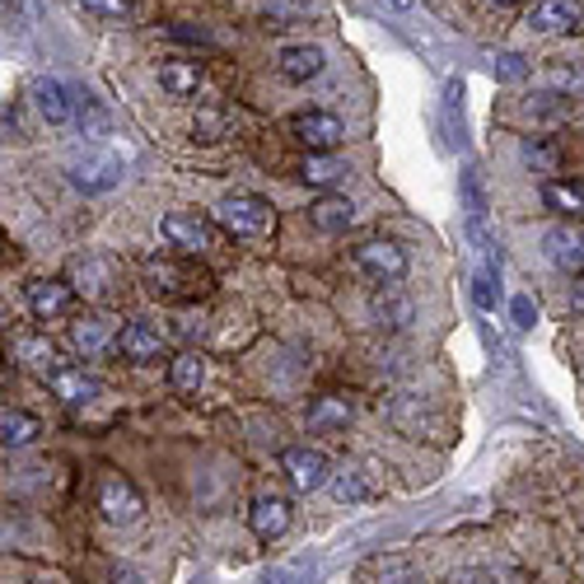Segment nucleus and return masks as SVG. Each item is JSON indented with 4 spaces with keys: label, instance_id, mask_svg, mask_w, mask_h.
<instances>
[{
    "label": "nucleus",
    "instance_id": "obj_13",
    "mask_svg": "<svg viewBox=\"0 0 584 584\" xmlns=\"http://www.w3.org/2000/svg\"><path fill=\"white\" fill-rule=\"evenodd\" d=\"M29 309L37 323H56L71 314V285L66 281H33L29 285Z\"/></svg>",
    "mask_w": 584,
    "mask_h": 584
},
{
    "label": "nucleus",
    "instance_id": "obj_8",
    "mask_svg": "<svg viewBox=\"0 0 584 584\" xmlns=\"http://www.w3.org/2000/svg\"><path fill=\"white\" fill-rule=\"evenodd\" d=\"M99 510L108 523H131L136 515H141V491L122 477V473H108L99 482Z\"/></svg>",
    "mask_w": 584,
    "mask_h": 584
},
{
    "label": "nucleus",
    "instance_id": "obj_36",
    "mask_svg": "<svg viewBox=\"0 0 584 584\" xmlns=\"http://www.w3.org/2000/svg\"><path fill=\"white\" fill-rule=\"evenodd\" d=\"M571 304L584 314V277H575V285H571Z\"/></svg>",
    "mask_w": 584,
    "mask_h": 584
},
{
    "label": "nucleus",
    "instance_id": "obj_4",
    "mask_svg": "<svg viewBox=\"0 0 584 584\" xmlns=\"http://www.w3.org/2000/svg\"><path fill=\"white\" fill-rule=\"evenodd\" d=\"M160 229H164V239L173 248H183V252H210L216 248V225L202 220L197 210H169Z\"/></svg>",
    "mask_w": 584,
    "mask_h": 584
},
{
    "label": "nucleus",
    "instance_id": "obj_22",
    "mask_svg": "<svg viewBox=\"0 0 584 584\" xmlns=\"http://www.w3.org/2000/svg\"><path fill=\"white\" fill-rule=\"evenodd\" d=\"M542 202L561 216H584V187L580 183H566V179H548L542 183Z\"/></svg>",
    "mask_w": 584,
    "mask_h": 584
},
{
    "label": "nucleus",
    "instance_id": "obj_14",
    "mask_svg": "<svg viewBox=\"0 0 584 584\" xmlns=\"http://www.w3.org/2000/svg\"><path fill=\"white\" fill-rule=\"evenodd\" d=\"M248 529L258 533V538H281L290 529V500L281 496H258L252 500V510H248Z\"/></svg>",
    "mask_w": 584,
    "mask_h": 584
},
{
    "label": "nucleus",
    "instance_id": "obj_19",
    "mask_svg": "<svg viewBox=\"0 0 584 584\" xmlns=\"http://www.w3.org/2000/svg\"><path fill=\"white\" fill-rule=\"evenodd\" d=\"M309 220H314L323 234H346L350 220H356V210H350L346 197H318L314 206H309Z\"/></svg>",
    "mask_w": 584,
    "mask_h": 584
},
{
    "label": "nucleus",
    "instance_id": "obj_23",
    "mask_svg": "<svg viewBox=\"0 0 584 584\" xmlns=\"http://www.w3.org/2000/svg\"><path fill=\"white\" fill-rule=\"evenodd\" d=\"M160 85H164L169 94H197L202 66H197V62H164V66H160Z\"/></svg>",
    "mask_w": 584,
    "mask_h": 584
},
{
    "label": "nucleus",
    "instance_id": "obj_20",
    "mask_svg": "<svg viewBox=\"0 0 584 584\" xmlns=\"http://www.w3.org/2000/svg\"><path fill=\"white\" fill-rule=\"evenodd\" d=\"M14 356L24 360L29 369H37L43 379H52L56 369H62V360H56V346H52L47 337H19V342H14Z\"/></svg>",
    "mask_w": 584,
    "mask_h": 584
},
{
    "label": "nucleus",
    "instance_id": "obj_6",
    "mask_svg": "<svg viewBox=\"0 0 584 584\" xmlns=\"http://www.w3.org/2000/svg\"><path fill=\"white\" fill-rule=\"evenodd\" d=\"M33 104H37V112L47 117V122H75V117L85 112V99L75 94L71 85H62V80H37L33 85Z\"/></svg>",
    "mask_w": 584,
    "mask_h": 584
},
{
    "label": "nucleus",
    "instance_id": "obj_26",
    "mask_svg": "<svg viewBox=\"0 0 584 584\" xmlns=\"http://www.w3.org/2000/svg\"><path fill=\"white\" fill-rule=\"evenodd\" d=\"M375 318L379 327H402V323H412V304L402 295H388V285H383V300H375Z\"/></svg>",
    "mask_w": 584,
    "mask_h": 584
},
{
    "label": "nucleus",
    "instance_id": "obj_1",
    "mask_svg": "<svg viewBox=\"0 0 584 584\" xmlns=\"http://www.w3.org/2000/svg\"><path fill=\"white\" fill-rule=\"evenodd\" d=\"M216 216L234 239H262V234H271V225H277V210H271V202L258 197V192H234V197L220 202Z\"/></svg>",
    "mask_w": 584,
    "mask_h": 584
},
{
    "label": "nucleus",
    "instance_id": "obj_9",
    "mask_svg": "<svg viewBox=\"0 0 584 584\" xmlns=\"http://www.w3.org/2000/svg\"><path fill=\"white\" fill-rule=\"evenodd\" d=\"M523 24L533 33H566V29L584 24V0H533Z\"/></svg>",
    "mask_w": 584,
    "mask_h": 584
},
{
    "label": "nucleus",
    "instance_id": "obj_15",
    "mask_svg": "<svg viewBox=\"0 0 584 584\" xmlns=\"http://www.w3.org/2000/svg\"><path fill=\"white\" fill-rule=\"evenodd\" d=\"M47 388H52V393L62 398L66 407H80V402H94V398H99V379L85 375V369H71V365L56 369V375L47 379Z\"/></svg>",
    "mask_w": 584,
    "mask_h": 584
},
{
    "label": "nucleus",
    "instance_id": "obj_10",
    "mask_svg": "<svg viewBox=\"0 0 584 584\" xmlns=\"http://www.w3.org/2000/svg\"><path fill=\"white\" fill-rule=\"evenodd\" d=\"M281 467H285V477H290L295 491H318V486L327 482V473H333L323 450H285Z\"/></svg>",
    "mask_w": 584,
    "mask_h": 584
},
{
    "label": "nucleus",
    "instance_id": "obj_24",
    "mask_svg": "<svg viewBox=\"0 0 584 584\" xmlns=\"http://www.w3.org/2000/svg\"><path fill=\"white\" fill-rule=\"evenodd\" d=\"M33 435H37V417H29V412L0 417V440H6V450H19V444H29Z\"/></svg>",
    "mask_w": 584,
    "mask_h": 584
},
{
    "label": "nucleus",
    "instance_id": "obj_21",
    "mask_svg": "<svg viewBox=\"0 0 584 584\" xmlns=\"http://www.w3.org/2000/svg\"><path fill=\"white\" fill-rule=\"evenodd\" d=\"M169 379L179 393H197L202 379H206V360L197 356V350H179V356L169 360Z\"/></svg>",
    "mask_w": 584,
    "mask_h": 584
},
{
    "label": "nucleus",
    "instance_id": "obj_25",
    "mask_svg": "<svg viewBox=\"0 0 584 584\" xmlns=\"http://www.w3.org/2000/svg\"><path fill=\"white\" fill-rule=\"evenodd\" d=\"M375 584H425L421 571L412 566V561H402V556H388L375 566Z\"/></svg>",
    "mask_w": 584,
    "mask_h": 584
},
{
    "label": "nucleus",
    "instance_id": "obj_28",
    "mask_svg": "<svg viewBox=\"0 0 584 584\" xmlns=\"http://www.w3.org/2000/svg\"><path fill=\"white\" fill-rule=\"evenodd\" d=\"M225 131H229V122H225V112H216V108H202L197 117H192V136H197V141H220Z\"/></svg>",
    "mask_w": 584,
    "mask_h": 584
},
{
    "label": "nucleus",
    "instance_id": "obj_34",
    "mask_svg": "<svg viewBox=\"0 0 584 584\" xmlns=\"http://www.w3.org/2000/svg\"><path fill=\"white\" fill-rule=\"evenodd\" d=\"M450 584H496V575L473 566V571H454V580H450Z\"/></svg>",
    "mask_w": 584,
    "mask_h": 584
},
{
    "label": "nucleus",
    "instance_id": "obj_35",
    "mask_svg": "<svg viewBox=\"0 0 584 584\" xmlns=\"http://www.w3.org/2000/svg\"><path fill=\"white\" fill-rule=\"evenodd\" d=\"M267 584H314V575H295V571H281L277 580H267Z\"/></svg>",
    "mask_w": 584,
    "mask_h": 584
},
{
    "label": "nucleus",
    "instance_id": "obj_18",
    "mask_svg": "<svg viewBox=\"0 0 584 584\" xmlns=\"http://www.w3.org/2000/svg\"><path fill=\"white\" fill-rule=\"evenodd\" d=\"M75 281H80V290L89 300H108L112 285H117V271L108 258H80L75 262Z\"/></svg>",
    "mask_w": 584,
    "mask_h": 584
},
{
    "label": "nucleus",
    "instance_id": "obj_33",
    "mask_svg": "<svg viewBox=\"0 0 584 584\" xmlns=\"http://www.w3.org/2000/svg\"><path fill=\"white\" fill-rule=\"evenodd\" d=\"M496 71H500V80H519V75H523V56H515V52H510V56H500V66H496Z\"/></svg>",
    "mask_w": 584,
    "mask_h": 584
},
{
    "label": "nucleus",
    "instance_id": "obj_12",
    "mask_svg": "<svg viewBox=\"0 0 584 584\" xmlns=\"http://www.w3.org/2000/svg\"><path fill=\"white\" fill-rule=\"evenodd\" d=\"M112 346H117V356H122V360H136V365H150V360L164 356V337L154 333L150 323H127L122 333L112 337Z\"/></svg>",
    "mask_w": 584,
    "mask_h": 584
},
{
    "label": "nucleus",
    "instance_id": "obj_5",
    "mask_svg": "<svg viewBox=\"0 0 584 584\" xmlns=\"http://www.w3.org/2000/svg\"><path fill=\"white\" fill-rule=\"evenodd\" d=\"M117 179H122V160L112 150H89L85 160L71 164V183L80 192H108L117 187Z\"/></svg>",
    "mask_w": 584,
    "mask_h": 584
},
{
    "label": "nucleus",
    "instance_id": "obj_3",
    "mask_svg": "<svg viewBox=\"0 0 584 584\" xmlns=\"http://www.w3.org/2000/svg\"><path fill=\"white\" fill-rule=\"evenodd\" d=\"M356 267H360V277H369L375 285H393L407 277V252L388 239H369L356 248Z\"/></svg>",
    "mask_w": 584,
    "mask_h": 584
},
{
    "label": "nucleus",
    "instance_id": "obj_27",
    "mask_svg": "<svg viewBox=\"0 0 584 584\" xmlns=\"http://www.w3.org/2000/svg\"><path fill=\"white\" fill-rule=\"evenodd\" d=\"M342 164H333V160H323V154H309V164H304V183L309 187H333L337 179H342Z\"/></svg>",
    "mask_w": 584,
    "mask_h": 584
},
{
    "label": "nucleus",
    "instance_id": "obj_11",
    "mask_svg": "<svg viewBox=\"0 0 584 584\" xmlns=\"http://www.w3.org/2000/svg\"><path fill=\"white\" fill-rule=\"evenodd\" d=\"M542 252L556 271H580L584 267V234L575 225H552L542 234Z\"/></svg>",
    "mask_w": 584,
    "mask_h": 584
},
{
    "label": "nucleus",
    "instance_id": "obj_16",
    "mask_svg": "<svg viewBox=\"0 0 584 584\" xmlns=\"http://www.w3.org/2000/svg\"><path fill=\"white\" fill-rule=\"evenodd\" d=\"M281 75L290 85H304V80H314V75H323V47L314 43H295V47H281Z\"/></svg>",
    "mask_w": 584,
    "mask_h": 584
},
{
    "label": "nucleus",
    "instance_id": "obj_31",
    "mask_svg": "<svg viewBox=\"0 0 584 584\" xmlns=\"http://www.w3.org/2000/svg\"><path fill=\"white\" fill-rule=\"evenodd\" d=\"M80 6H85L89 14H99V19H127V14H131L127 0H80Z\"/></svg>",
    "mask_w": 584,
    "mask_h": 584
},
{
    "label": "nucleus",
    "instance_id": "obj_29",
    "mask_svg": "<svg viewBox=\"0 0 584 584\" xmlns=\"http://www.w3.org/2000/svg\"><path fill=\"white\" fill-rule=\"evenodd\" d=\"M71 337H75V350H85V356H99V350L108 346V337H104V327L94 323V318H85V323H75L71 327Z\"/></svg>",
    "mask_w": 584,
    "mask_h": 584
},
{
    "label": "nucleus",
    "instance_id": "obj_30",
    "mask_svg": "<svg viewBox=\"0 0 584 584\" xmlns=\"http://www.w3.org/2000/svg\"><path fill=\"white\" fill-rule=\"evenodd\" d=\"M333 491H337V500H369V496H375V486L360 482V473H342L333 482Z\"/></svg>",
    "mask_w": 584,
    "mask_h": 584
},
{
    "label": "nucleus",
    "instance_id": "obj_2",
    "mask_svg": "<svg viewBox=\"0 0 584 584\" xmlns=\"http://www.w3.org/2000/svg\"><path fill=\"white\" fill-rule=\"evenodd\" d=\"M145 290L154 300H192L206 290V277L187 262H173V258H150L145 262Z\"/></svg>",
    "mask_w": 584,
    "mask_h": 584
},
{
    "label": "nucleus",
    "instance_id": "obj_32",
    "mask_svg": "<svg viewBox=\"0 0 584 584\" xmlns=\"http://www.w3.org/2000/svg\"><path fill=\"white\" fill-rule=\"evenodd\" d=\"M510 309H515V323H519V327H533V323H538V304H533L529 295H515Z\"/></svg>",
    "mask_w": 584,
    "mask_h": 584
},
{
    "label": "nucleus",
    "instance_id": "obj_7",
    "mask_svg": "<svg viewBox=\"0 0 584 584\" xmlns=\"http://www.w3.org/2000/svg\"><path fill=\"white\" fill-rule=\"evenodd\" d=\"M290 131L300 136V145H309V154L337 150V145H342V136H346V127L337 122L333 112H300L295 122H290Z\"/></svg>",
    "mask_w": 584,
    "mask_h": 584
},
{
    "label": "nucleus",
    "instance_id": "obj_37",
    "mask_svg": "<svg viewBox=\"0 0 584 584\" xmlns=\"http://www.w3.org/2000/svg\"><path fill=\"white\" fill-rule=\"evenodd\" d=\"M491 6H515V0H491Z\"/></svg>",
    "mask_w": 584,
    "mask_h": 584
},
{
    "label": "nucleus",
    "instance_id": "obj_17",
    "mask_svg": "<svg viewBox=\"0 0 584 584\" xmlns=\"http://www.w3.org/2000/svg\"><path fill=\"white\" fill-rule=\"evenodd\" d=\"M346 425H350V402L346 398L327 393V398H318L314 407H309V431L314 435H337V431H346Z\"/></svg>",
    "mask_w": 584,
    "mask_h": 584
}]
</instances>
